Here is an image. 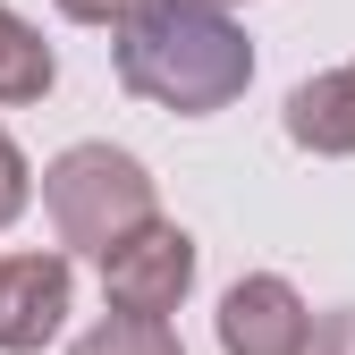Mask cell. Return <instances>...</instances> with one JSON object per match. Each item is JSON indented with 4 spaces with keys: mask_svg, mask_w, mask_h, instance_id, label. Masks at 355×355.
I'll return each instance as SVG.
<instances>
[{
    "mask_svg": "<svg viewBox=\"0 0 355 355\" xmlns=\"http://www.w3.org/2000/svg\"><path fill=\"white\" fill-rule=\"evenodd\" d=\"M51 9H60L68 26H110V34H119L127 17H136V9H144V0H51Z\"/></svg>",
    "mask_w": 355,
    "mask_h": 355,
    "instance_id": "obj_10",
    "label": "cell"
},
{
    "mask_svg": "<svg viewBox=\"0 0 355 355\" xmlns=\"http://www.w3.org/2000/svg\"><path fill=\"white\" fill-rule=\"evenodd\" d=\"M110 60L136 102L178 119H211L254 85V42L220 0H144L110 34Z\"/></svg>",
    "mask_w": 355,
    "mask_h": 355,
    "instance_id": "obj_1",
    "label": "cell"
},
{
    "mask_svg": "<svg viewBox=\"0 0 355 355\" xmlns=\"http://www.w3.org/2000/svg\"><path fill=\"white\" fill-rule=\"evenodd\" d=\"M304 355H355V304H338V313L313 322V347Z\"/></svg>",
    "mask_w": 355,
    "mask_h": 355,
    "instance_id": "obj_11",
    "label": "cell"
},
{
    "mask_svg": "<svg viewBox=\"0 0 355 355\" xmlns=\"http://www.w3.org/2000/svg\"><path fill=\"white\" fill-rule=\"evenodd\" d=\"M211 330H220V355H304L313 347V313L279 271H245L220 296Z\"/></svg>",
    "mask_w": 355,
    "mask_h": 355,
    "instance_id": "obj_4",
    "label": "cell"
},
{
    "mask_svg": "<svg viewBox=\"0 0 355 355\" xmlns=\"http://www.w3.org/2000/svg\"><path fill=\"white\" fill-rule=\"evenodd\" d=\"M68 254H0V355H42L68 330Z\"/></svg>",
    "mask_w": 355,
    "mask_h": 355,
    "instance_id": "obj_5",
    "label": "cell"
},
{
    "mask_svg": "<svg viewBox=\"0 0 355 355\" xmlns=\"http://www.w3.org/2000/svg\"><path fill=\"white\" fill-rule=\"evenodd\" d=\"M220 9H229V0H220Z\"/></svg>",
    "mask_w": 355,
    "mask_h": 355,
    "instance_id": "obj_12",
    "label": "cell"
},
{
    "mask_svg": "<svg viewBox=\"0 0 355 355\" xmlns=\"http://www.w3.org/2000/svg\"><path fill=\"white\" fill-rule=\"evenodd\" d=\"M42 211H51V237L68 254L110 262L127 237H144L161 220V187L136 153L119 144H68L51 169H42Z\"/></svg>",
    "mask_w": 355,
    "mask_h": 355,
    "instance_id": "obj_2",
    "label": "cell"
},
{
    "mask_svg": "<svg viewBox=\"0 0 355 355\" xmlns=\"http://www.w3.org/2000/svg\"><path fill=\"white\" fill-rule=\"evenodd\" d=\"M68 355H187L169 322H136V313H102Z\"/></svg>",
    "mask_w": 355,
    "mask_h": 355,
    "instance_id": "obj_8",
    "label": "cell"
},
{
    "mask_svg": "<svg viewBox=\"0 0 355 355\" xmlns=\"http://www.w3.org/2000/svg\"><path fill=\"white\" fill-rule=\"evenodd\" d=\"M26 203H34V169H26L17 136L0 127V229H17V220H26Z\"/></svg>",
    "mask_w": 355,
    "mask_h": 355,
    "instance_id": "obj_9",
    "label": "cell"
},
{
    "mask_svg": "<svg viewBox=\"0 0 355 355\" xmlns=\"http://www.w3.org/2000/svg\"><path fill=\"white\" fill-rule=\"evenodd\" d=\"M288 144L322 153V161H355V60L304 76L288 94Z\"/></svg>",
    "mask_w": 355,
    "mask_h": 355,
    "instance_id": "obj_6",
    "label": "cell"
},
{
    "mask_svg": "<svg viewBox=\"0 0 355 355\" xmlns=\"http://www.w3.org/2000/svg\"><path fill=\"white\" fill-rule=\"evenodd\" d=\"M195 288V237L178 220H153L144 237H127L110 262H102V296L110 313H136V322H169Z\"/></svg>",
    "mask_w": 355,
    "mask_h": 355,
    "instance_id": "obj_3",
    "label": "cell"
},
{
    "mask_svg": "<svg viewBox=\"0 0 355 355\" xmlns=\"http://www.w3.org/2000/svg\"><path fill=\"white\" fill-rule=\"evenodd\" d=\"M60 85V60L51 42H42V26H26L9 0H0V110H26Z\"/></svg>",
    "mask_w": 355,
    "mask_h": 355,
    "instance_id": "obj_7",
    "label": "cell"
}]
</instances>
